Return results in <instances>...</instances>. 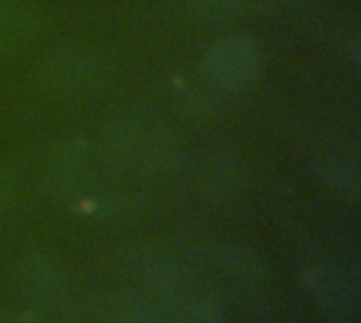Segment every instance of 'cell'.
Returning a JSON list of instances; mask_svg holds the SVG:
<instances>
[{"label":"cell","mask_w":361,"mask_h":323,"mask_svg":"<svg viewBox=\"0 0 361 323\" xmlns=\"http://www.w3.org/2000/svg\"><path fill=\"white\" fill-rule=\"evenodd\" d=\"M307 290L313 300L328 313H349L357 307V286L355 281L332 267L311 269L305 277Z\"/></svg>","instance_id":"cell-7"},{"label":"cell","mask_w":361,"mask_h":323,"mask_svg":"<svg viewBox=\"0 0 361 323\" xmlns=\"http://www.w3.org/2000/svg\"><path fill=\"white\" fill-rule=\"evenodd\" d=\"M40 19L25 0H0V57L27 51L38 36Z\"/></svg>","instance_id":"cell-6"},{"label":"cell","mask_w":361,"mask_h":323,"mask_svg":"<svg viewBox=\"0 0 361 323\" xmlns=\"http://www.w3.org/2000/svg\"><path fill=\"white\" fill-rule=\"evenodd\" d=\"M199 252H201L203 260L212 269H216L224 279H228L231 284L247 286V284H256L264 277L262 258L245 248L216 243V245H201Z\"/></svg>","instance_id":"cell-8"},{"label":"cell","mask_w":361,"mask_h":323,"mask_svg":"<svg viewBox=\"0 0 361 323\" xmlns=\"http://www.w3.org/2000/svg\"><path fill=\"white\" fill-rule=\"evenodd\" d=\"M262 66L258 44L241 34H231L216 40L203 59V72L212 85L224 91H241L250 87Z\"/></svg>","instance_id":"cell-4"},{"label":"cell","mask_w":361,"mask_h":323,"mask_svg":"<svg viewBox=\"0 0 361 323\" xmlns=\"http://www.w3.org/2000/svg\"><path fill=\"white\" fill-rule=\"evenodd\" d=\"M95 313L106 323H163L159 298L135 288L99 298Z\"/></svg>","instance_id":"cell-9"},{"label":"cell","mask_w":361,"mask_h":323,"mask_svg":"<svg viewBox=\"0 0 361 323\" xmlns=\"http://www.w3.org/2000/svg\"><path fill=\"white\" fill-rule=\"evenodd\" d=\"M110 146L127 165L150 176H165L180 161L176 140L146 116L125 114L110 127Z\"/></svg>","instance_id":"cell-1"},{"label":"cell","mask_w":361,"mask_h":323,"mask_svg":"<svg viewBox=\"0 0 361 323\" xmlns=\"http://www.w3.org/2000/svg\"><path fill=\"white\" fill-rule=\"evenodd\" d=\"M110 262L135 284V290L154 298H169L192 288L184 264L161 245H121L110 252Z\"/></svg>","instance_id":"cell-3"},{"label":"cell","mask_w":361,"mask_h":323,"mask_svg":"<svg viewBox=\"0 0 361 323\" xmlns=\"http://www.w3.org/2000/svg\"><path fill=\"white\" fill-rule=\"evenodd\" d=\"M163 323H222L224 309L216 296L188 288L176 296L159 298Z\"/></svg>","instance_id":"cell-10"},{"label":"cell","mask_w":361,"mask_h":323,"mask_svg":"<svg viewBox=\"0 0 361 323\" xmlns=\"http://www.w3.org/2000/svg\"><path fill=\"white\" fill-rule=\"evenodd\" d=\"M17 281L21 294L34 305L42 307H57L72 292V279L68 269L59 260L47 256L27 258L21 267Z\"/></svg>","instance_id":"cell-5"},{"label":"cell","mask_w":361,"mask_h":323,"mask_svg":"<svg viewBox=\"0 0 361 323\" xmlns=\"http://www.w3.org/2000/svg\"><path fill=\"white\" fill-rule=\"evenodd\" d=\"M243 163L241 157H237L231 150H222L207 159L205 167V190L209 197L228 201L231 197L239 195L243 186Z\"/></svg>","instance_id":"cell-11"},{"label":"cell","mask_w":361,"mask_h":323,"mask_svg":"<svg viewBox=\"0 0 361 323\" xmlns=\"http://www.w3.org/2000/svg\"><path fill=\"white\" fill-rule=\"evenodd\" d=\"M190 13L203 23H226L243 17L250 8V0H190Z\"/></svg>","instance_id":"cell-12"},{"label":"cell","mask_w":361,"mask_h":323,"mask_svg":"<svg viewBox=\"0 0 361 323\" xmlns=\"http://www.w3.org/2000/svg\"><path fill=\"white\" fill-rule=\"evenodd\" d=\"M36 80L44 95L59 102H80L97 93L104 68L95 53L66 44L51 49L36 66Z\"/></svg>","instance_id":"cell-2"},{"label":"cell","mask_w":361,"mask_h":323,"mask_svg":"<svg viewBox=\"0 0 361 323\" xmlns=\"http://www.w3.org/2000/svg\"><path fill=\"white\" fill-rule=\"evenodd\" d=\"M322 176H326L332 188H336L343 195H355L360 186L357 161L347 154H336L326 159V167L322 169Z\"/></svg>","instance_id":"cell-13"}]
</instances>
